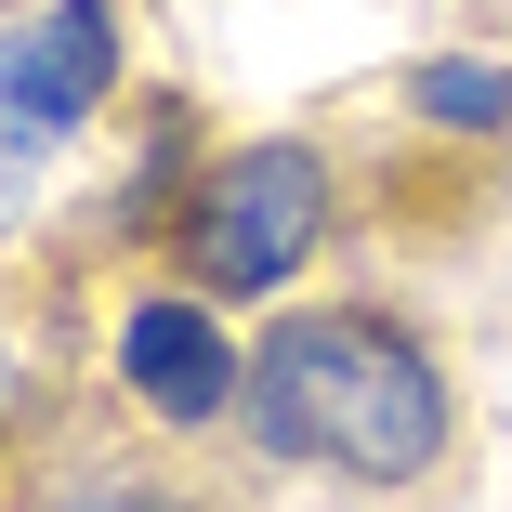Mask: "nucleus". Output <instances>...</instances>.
Segmentation results:
<instances>
[{
	"label": "nucleus",
	"instance_id": "nucleus-1",
	"mask_svg": "<svg viewBox=\"0 0 512 512\" xmlns=\"http://www.w3.org/2000/svg\"><path fill=\"white\" fill-rule=\"evenodd\" d=\"M250 434L276 460H329L355 486H421L447 460V368L421 355V329L368 316H289L250 355Z\"/></svg>",
	"mask_w": 512,
	"mask_h": 512
},
{
	"label": "nucleus",
	"instance_id": "nucleus-2",
	"mask_svg": "<svg viewBox=\"0 0 512 512\" xmlns=\"http://www.w3.org/2000/svg\"><path fill=\"white\" fill-rule=\"evenodd\" d=\"M316 224H329L316 145H237L211 184H197L184 250H197V276H211L224 302H263V289H289L302 263H316Z\"/></svg>",
	"mask_w": 512,
	"mask_h": 512
},
{
	"label": "nucleus",
	"instance_id": "nucleus-3",
	"mask_svg": "<svg viewBox=\"0 0 512 512\" xmlns=\"http://www.w3.org/2000/svg\"><path fill=\"white\" fill-rule=\"evenodd\" d=\"M119 381L158 407V421H224V407H250V355L224 342V316L211 302H184V289H158V302H132L119 316Z\"/></svg>",
	"mask_w": 512,
	"mask_h": 512
},
{
	"label": "nucleus",
	"instance_id": "nucleus-4",
	"mask_svg": "<svg viewBox=\"0 0 512 512\" xmlns=\"http://www.w3.org/2000/svg\"><path fill=\"white\" fill-rule=\"evenodd\" d=\"M106 79H119L106 0H40V14L0 40V106H14V132H79L106 106Z\"/></svg>",
	"mask_w": 512,
	"mask_h": 512
},
{
	"label": "nucleus",
	"instance_id": "nucleus-5",
	"mask_svg": "<svg viewBox=\"0 0 512 512\" xmlns=\"http://www.w3.org/2000/svg\"><path fill=\"white\" fill-rule=\"evenodd\" d=\"M421 119H447V132H499V119H512V66L434 53V66H421Z\"/></svg>",
	"mask_w": 512,
	"mask_h": 512
},
{
	"label": "nucleus",
	"instance_id": "nucleus-6",
	"mask_svg": "<svg viewBox=\"0 0 512 512\" xmlns=\"http://www.w3.org/2000/svg\"><path fill=\"white\" fill-rule=\"evenodd\" d=\"M66 512H184V499H158V486H92V499H66Z\"/></svg>",
	"mask_w": 512,
	"mask_h": 512
},
{
	"label": "nucleus",
	"instance_id": "nucleus-7",
	"mask_svg": "<svg viewBox=\"0 0 512 512\" xmlns=\"http://www.w3.org/2000/svg\"><path fill=\"white\" fill-rule=\"evenodd\" d=\"M0 394H14V342H0Z\"/></svg>",
	"mask_w": 512,
	"mask_h": 512
}]
</instances>
